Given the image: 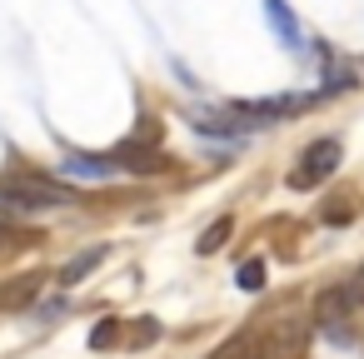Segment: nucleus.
Segmentation results:
<instances>
[{"mask_svg": "<svg viewBox=\"0 0 364 359\" xmlns=\"http://www.w3.org/2000/svg\"><path fill=\"white\" fill-rule=\"evenodd\" d=\"M60 205H75V190L60 185V180H46V175H11V180H0V210H6V215L60 210Z\"/></svg>", "mask_w": 364, "mask_h": 359, "instance_id": "1", "label": "nucleus"}, {"mask_svg": "<svg viewBox=\"0 0 364 359\" xmlns=\"http://www.w3.org/2000/svg\"><path fill=\"white\" fill-rule=\"evenodd\" d=\"M314 100H319V95H264V100H235L230 115H235L240 125H274V120H284V115L309 110Z\"/></svg>", "mask_w": 364, "mask_h": 359, "instance_id": "2", "label": "nucleus"}, {"mask_svg": "<svg viewBox=\"0 0 364 359\" xmlns=\"http://www.w3.org/2000/svg\"><path fill=\"white\" fill-rule=\"evenodd\" d=\"M339 140H314L304 155H299V165L289 170V190H319L334 170H339Z\"/></svg>", "mask_w": 364, "mask_h": 359, "instance_id": "3", "label": "nucleus"}, {"mask_svg": "<svg viewBox=\"0 0 364 359\" xmlns=\"http://www.w3.org/2000/svg\"><path fill=\"white\" fill-rule=\"evenodd\" d=\"M110 155L120 160V170H125V175H165V170H170L165 150H160V145H150V140H125V145H115Z\"/></svg>", "mask_w": 364, "mask_h": 359, "instance_id": "4", "label": "nucleus"}, {"mask_svg": "<svg viewBox=\"0 0 364 359\" xmlns=\"http://www.w3.org/2000/svg\"><path fill=\"white\" fill-rule=\"evenodd\" d=\"M41 289H46V274H16V279H6V284H0V314L36 309Z\"/></svg>", "mask_w": 364, "mask_h": 359, "instance_id": "5", "label": "nucleus"}, {"mask_svg": "<svg viewBox=\"0 0 364 359\" xmlns=\"http://www.w3.org/2000/svg\"><path fill=\"white\" fill-rule=\"evenodd\" d=\"M60 175H70V180H115V175H125L120 170V160L115 155H65L60 160Z\"/></svg>", "mask_w": 364, "mask_h": 359, "instance_id": "6", "label": "nucleus"}, {"mask_svg": "<svg viewBox=\"0 0 364 359\" xmlns=\"http://www.w3.org/2000/svg\"><path fill=\"white\" fill-rule=\"evenodd\" d=\"M264 21H269V31L289 45V50H299L304 45V31H299V16L284 6V0H264Z\"/></svg>", "mask_w": 364, "mask_h": 359, "instance_id": "7", "label": "nucleus"}, {"mask_svg": "<svg viewBox=\"0 0 364 359\" xmlns=\"http://www.w3.org/2000/svg\"><path fill=\"white\" fill-rule=\"evenodd\" d=\"M190 125H195L200 135H215V140H240V135H245V125H240L230 110H195Z\"/></svg>", "mask_w": 364, "mask_h": 359, "instance_id": "8", "label": "nucleus"}, {"mask_svg": "<svg viewBox=\"0 0 364 359\" xmlns=\"http://www.w3.org/2000/svg\"><path fill=\"white\" fill-rule=\"evenodd\" d=\"M210 359H264V339H259V329H240V334H230Z\"/></svg>", "mask_w": 364, "mask_h": 359, "instance_id": "9", "label": "nucleus"}, {"mask_svg": "<svg viewBox=\"0 0 364 359\" xmlns=\"http://www.w3.org/2000/svg\"><path fill=\"white\" fill-rule=\"evenodd\" d=\"M105 254H110V250H105V245H95V250H80V254H75V259H70V264H65V269H60V274H55V279H60V284H65V289H70V284H80V279H85V274H95V264H100V259H105Z\"/></svg>", "mask_w": 364, "mask_h": 359, "instance_id": "10", "label": "nucleus"}, {"mask_svg": "<svg viewBox=\"0 0 364 359\" xmlns=\"http://www.w3.org/2000/svg\"><path fill=\"white\" fill-rule=\"evenodd\" d=\"M230 235H235V220H230V215H220V220L195 240V250H200V254H215V250H225V240H230Z\"/></svg>", "mask_w": 364, "mask_h": 359, "instance_id": "11", "label": "nucleus"}, {"mask_svg": "<svg viewBox=\"0 0 364 359\" xmlns=\"http://www.w3.org/2000/svg\"><path fill=\"white\" fill-rule=\"evenodd\" d=\"M120 339H125V319H100L90 329V349H115Z\"/></svg>", "mask_w": 364, "mask_h": 359, "instance_id": "12", "label": "nucleus"}, {"mask_svg": "<svg viewBox=\"0 0 364 359\" xmlns=\"http://www.w3.org/2000/svg\"><path fill=\"white\" fill-rule=\"evenodd\" d=\"M235 284H240L245 294H259V289H264V259H245V264L235 269Z\"/></svg>", "mask_w": 364, "mask_h": 359, "instance_id": "13", "label": "nucleus"}, {"mask_svg": "<svg viewBox=\"0 0 364 359\" xmlns=\"http://www.w3.org/2000/svg\"><path fill=\"white\" fill-rule=\"evenodd\" d=\"M160 339V324L155 319H135V329H130V344L140 349V344H155Z\"/></svg>", "mask_w": 364, "mask_h": 359, "instance_id": "14", "label": "nucleus"}, {"mask_svg": "<svg viewBox=\"0 0 364 359\" xmlns=\"http://www.w3.org/2000/svg\"><path fill=\"white\" fill-rule=\"evenodd\" d=\"M6 240H11V230H6V225H0V250H6Z\"/></svg>", "mask_w": 364, "mask_h": 359, "instance_id": "15", "label": "nucleus"}]
</instances>
